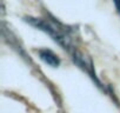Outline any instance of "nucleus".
Instances as JSON below:
<instances>
[{"mask_svg":"<svg viewBox=\"0 0 120 113\" xmlns=\"http://www.w3.org/2000/svg\"><path fill=\"white\" fill-rule=\"evenodd\" d=\"M25 21L31 26L35 27L48 34L59 46H61L66 52L72 54L75 49H78L73 41V31L61 23L55 21L54 19H44V18H25Z\"/></svg>","mask_w":120,"mask_h":113,"instance_id":"obj_1","label":"nucleus"},{"mask_svg":"<svg viewBox=\"0 0 120 113\" xmlns=\"http://www.w3.org/2000/svg\"><path fill=\"white\" fill-rule=\"evenodd\" d=\"M71 58H72L73 63H74L80 70H82V71L95 83V85H97L99 88L104 90L102 84L100 83V80L98 79V77H97V74H95L94 66H93V64H92V60H91L90 56H87V55H86L85 53H82L81 51L75 49V51L71 54Z\"/></svg>","mask_w":120,"mask_h":113,"instance_id":"obj_2","label":"nucleus"},{"mask_svg":"<svg viewBox=\"0 0 120 113\" xmlns=\"http://www.w3.org/2000/svg\"><path fill=\"white\" fill-rule=\"evenodd\" d=\"M38 55L39 58L48 66L51 67H58L60 65V59L59 56L51 49L48 48H41L38 51Z\"/></svg>","mask_w":120,"mask_h":113,"instance_id":"obj_3","label":"nucleus"},{"mask_svg":"<svg viewBox=\"0 0 120 113\" xmlns=\"http://www.w3.org/2000/svg\"><path fill=\"white\" fill-rule=\"evenodd\" d=\"M113 4L115 6V10H116L118 14L120 15V0H113Z\"/></svg>","mask_w":120,"mask_h":113,"instance_id":"obj_4","label":"nucleus"}]
</instances>
